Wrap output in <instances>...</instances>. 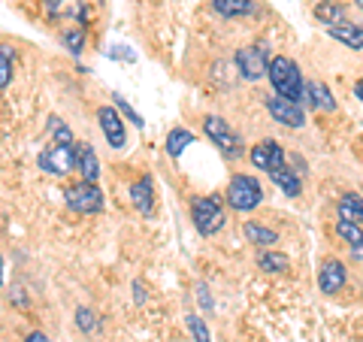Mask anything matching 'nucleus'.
<instances>
[{
	"label": "nucleus",
	"mask_w": 363,
	"mask_h": 342,
	"mask_svg": "<svg viewBox=\"0 0 363 342\" xmlns=\"http://www.w3.org/2000/svg\"><path fill=\"white\" fill-rule=\"evenodd\" d=\"M269 85L272 91H276L279 97H288L294 100V104H303V106H312V97H309V85L303 82V73L300 67L294 64L291 58H285V55H279V58L269 61Z\"/></svg>",
	"instance_id": "1"
},
{
	"label": "nucleus",
	"mask_w": 363,
	"mask_h": 342,
	"mask_svg": "<svg viewBox=\"0 0 363 342\" xmlns=\"http://www.w3.org/2000/svg\"><path fill=\"white\" fill-rule=\"evenodd\" d=\"M260 200H264V188H260V182L255 176L236 173L230 179V185H227V203H230V209L252 212L255 206H260Z\"/></svg>",
	"instance_id": "2"
},
{
	"label": "nucleus",
	"mask_w": 363,
	"mask_h": 342,
	"mask_svg": "<svg viewBox=\"0 0 363 342\" xmlns=\"http://www.w3.org/2000/svg\"><path fill=\"white\" fill-rule=\"evenodd\" d=\"M191 221L200 236H212L224 227V206L218 197H194L191 200Z\"/></svg>",
	"instance_id": "3"
},
{
	"label": "nucleus",
	"mask_w": 363,
	"mask_h": 342,
	"mask_svg": "<svg viewBox=\"0 0 363 342\" xmlns=\"http://www.w3.org/2000/svg\"><path fill=\"white\" fill-rule=\"evenodd\" d=\"M64 200L73 212H82V215H94L104 209V191L97 188V182H85V179L67 188Z\"/></svg>",
	"instance_id": "4"
},
{
	"label": "nucleus",
	"mask_w": 363,
	"mask_h": 342,
	"mask_svg": "<svg viewBox=\"0 0 363 342\" xmlns=\"http://www.w3.org/2000/svg\"><path fill=\"white\" fill-rule=\"evenodd\" d=\"M203 131H206V136H209L215 145H218L224 155L240 158V155L245 152L240 133H236V131L230 128V121H224L221 116H206V118H203Z\"/></svg>",
	"instance_id": "5"
},
{
	"label": "nucleus",
	"mask_w": 363,
	"mask_h": 342,
	"mask_svg": "<svg viewBox=\"0 0 363 342\" xmlns=\"http://www.w3.org/2000/svg\"><path fill=\"white\" fill-rule=\"evenodd\" d=\"M37 164H40V170H45V173H52V176H67V173H73L76 164H79L76 143H73V145H64V143L49 145V149L40 152Z\"/></svg>",
	"instance_id": "6"
},
{
	"label": "nucleus",
	"mask_w": 363,
	"mask_h": 342,
	"mask_svg": "<svg viewBox=\"0 0 363 342\" xmlns=\"http://www.w3.org/2000/svg\"><path fill=\"white\" fill-rule=\"evenodd\" d=\"M269 52L267 45H242L240 52H236V70H240L242 79L248 82H257V79H264L269 73Z\"/></svg>",
	"instance_id": "7"
},
{
	"label": "nucleus",
	"mask_w": 363,
	"mask_h": 342,
	"mask_svg": "<svg viewBox=\"0 0 363 342\" xmlns=\"http://www.w3.org/2000/svg\"><path fill=\"white\" fill-rule=\"evenodd\" d=\"M267 109H269V116L276 118L279 124H285V128H303L306 124L303 106L294 104V100H288V97H279V94L267 97Z\"/></svg>",
	"instance_id": "8"
},
{
	"label": "nucleus",
	"mask_w": 363,
	"mask_h": 342,
	"mask_svg": "<svg viewBox=\"0 0 363 342\" xmlns=\"http://www.w3.org/2000/svg\"><path fill=\"white\" fill-rule=\"evenodd\" d=\"M252 164L257 170H267V173H272V170H281L285 167V152H281V145L276 140H264V143H257L255 149H252Z\"/></svg>",
	"instance_id": "9"
},
{
	"label": "nucleus",
	"mask_w": 363,
	"mask_h": 342,
	"mask_svg": "<svg viewBox=\"0 0 363 342\" xmlns=\"http://www.w3.org/2000/svg\"><path fill=\"white\" fill-rule=\"evenodd\" d=\"M97 121H100V131H104L106 143L112 145V149H124L128 133H124V121L118 118V112L112 106H100L97 109Z\"/></svg>",
	"instance_id": "10"
},
{
	"label": "nucleus",
	"mask_w": 363,
	"mask_h": 342,
	"mask_svg": "<svg viewBox=\"0 0 363 342\" xmlns=\"http://www.w3.org/2000/svg\"><path fill=\"white\" fill-rule=\"evenodd\" d=\"M348 279V272H345V264L342 260H324L321 270H318V288H321L324 294H336V291H342V285Z\"/></svg>",
	"instance_id": "11"
},
{
	"label": "nucleus",
	"mask_w": 363,
	"mask_h": 342,
	"mask_svg": "<svg viewBox=\"0 0 363 342\" xmlns=\"http://www.w3.org/2000/svg\"><path fill=\"white\" fill-rule=\"evenodd\" d=\"M130 203L133 209L143 215V219H152L155 215V194H152V176H143L140 182L130 185Z\"/></svg>",
	"instance_id": "12"
},
{
	"label": "nucleus",
	"mask_w": 363,
	"mask_h": 342,
	"mask_svg": "<svg viewBox=\"0 0 363 342\" xmlns=\"http://www.w3.org/2000/svg\"><path fill=\"white\" fill-rule=\"evenodd\" d=\"M76 155H79L76 170L82 173V179H85V182H97V179H100V161H97L94 149H91L88 143H76Z\"/></svg>",
	"instance_id": "13"
},
{
	"label": "nucleus",
	"mask_w": 363,
	"mask_h": 342,
	"mask_svg": "<svg viewBox=\"0 0 363 342\" xmlns=\"http://www.w3.org/2000/svg\"><path fill=\"white\" fill-rule=\"evenodd\" d=\"M327 33L333 40H339L348 49H363V28L351 25V21H342V25H327Z\"/></svg>",
	"instance_id": "14"
},
{
	"label": "nucleus",
	"mask_w": 363,
	"mask_h": 342,
	"mask_svg": "<svg viewBox=\"0 0 363 342\" xmlns=\"http://www.w3.org/2000/svg\"><path fill=\"white\" fill-rule=\"evenodd\" d=\"M212 9L224 18H242V16H252L257 4L255 0H209Z\"/></svg>",
	"instance_id": "15"
},
{
	"label": "nucleus",
	"mask_w": 363,
	"mask_h": 342,
	"mask_svg": "<svg viewBox=\"0 0 363 342\" xmlns=\"http://www.w3.org/2000/svg\"><path fill=\"white\" fill-rule=\"evenodd\" d=\"M269 179L276 182V185L288 194V197H300V188H303V182H300V173L297 170H288V167H281V170H272Z\"/></svg>",
	"instance_id": "16"
},
{
	"label": "nucleus",
	"mask_w": 363,
	"mask_h": 342,
	"mask_svg": "<svg viewBox=\"0 0 363 342\" xmlns=\"http://www.w3.org/2000/svg\"><path fill=\"white\" fill-rule=\"evenodd\" d=\"M336 212H339V219L363 224V197H357V194H342L336 203Z\"/></svg>",
	"instance_id": "17"
},
{
	"label": "nucleus",
	"mask_w": 363,
	"mask_h": 342,
	"mask_svg": "<svg viewBox=\"0 0 363 342\" xmlns=\"http://www.w3.org/2000/svg\"><path fill=\"white\" fill-rule=\"evenodd\" d=\"M191 143H194V133L185 131V128H173L164 140V149H167L169 158H182V152H185Z\"/></svg>",
	"instance_id": "18"
},
{
	"label": "nucleus",
	"mask_w": 363,
	"mask_h": 342,
	"mask_svg": "<svg viewBox=\"0 0 363 342\" xmlns=\"http://www.w3.org/2000/svg\"><path fill=\"white\" fill-rule=\"evenodd\" d=\"M242 233H245L248 243H255V246H276L279 243L276 231H269V227H264V224H255V221H248L242 227Z\"/></svg>",
	"instance_id": "19"
},
{
	"label": "nucleus",
	"mask_w": 363,
	"mask_h": 342,
	"mask_svg": "<svg viewBox=\"0 0 363 342\" xmlns=\"http://www.w3.org/2000/svg\"><path fill=\"white\" fill-rule=\"evenodd\" d=\"M315 18L321 21L324 28L327 25H342V21H345V9L339 4H333V0H324V4L315 6Z\"/></svg>",
	"instance_id": "20"
},
{
	"label": "nucleus",
	"mask_w": 363,
	"mask_h": 342,
	"mask_svg": "<svg viewBox=\"0 0 363 342\" xmlns=\"http://www.w3.org/2000/svg\"><path fill=\"white\" fill-rule=\"evenodd\" d=\"M309 97H312V106H315V109H327V112L336 109V100H333L330 88H327L324 82H312V85H309Z\"/></svg>",
	"instance_id": "21"
},
{
	"label": "nucleus",
	"mask_w": 363,
	"mask_h": 342,
	"mask_svg": "<svg viewBox=\"0 0 363 342\" xmlns=\"http://www.w3.org/2000/svg\"><path fill=\"white\" fill-rule=\"evenodd\" d=\"M336 233H339V239H342V243H348L351 248L363 243V231H360V224H357V221L339 219V221H336Z\"/></svg>",
	"instance_id": "22"
},
{
	"label": "nucleus",
	"mask_w": 363,
	"mask_h": 342,
	"mask_svg": "<svg viewBox=\"0 0 363 342\" xmlns=\"http://www.w3.org/2000/svg\"><path fill=\"white\" fill-rule=\"evenodd\" d=\"M257 267L264 272H285L288 270V258L281 252H264L257 258Z\"/></svg>",
	"instance_id": "23"
},
{
	"label": "nucleus",
	"mask_w": 363,
	"mask_h": 342,
	"mask_svg": "<svg viewBox=\"0 0 363 342\" xmlns=\"http://www.w3.org/2000/svg\"><path fill=\"white\" fill-rule=\"evenodd\" d=\"M61 43L67 45V52L70 55H82V49H85V28H67L61 33Z\"/></svg>",
	"instance_id": "24"
},
{
	"label": "nucleus",
	"mask_w": 363,
	"mask_h": 342,
	"mask_svg": "<svg viewBox=\"0 0 363 342\" xmlns=\"http://www.w3.org/2000/svg\"><path fill=\"white\" fill-rule=\"evenodd\" d=\"M76 327L82 330V333H88V336H97V315L91 312V309H85V306H79L76 309Z\"/></svg>",
	"instance_id": "25"
},
{
	"label": "nucleus",
	"mask_w": 363,
	"mask_h": 342,
	"mask_svg": "<svg viewBox=\"0 0 363 342\" xmlns=\"http://www.w3.org/2000/svg\"><path fill=\"white\" fill-rule=\"evenodd\" d=\"M185 324H188V333H191V339H194V342H212L209 327H206V321H203L200 315H188Z\"/></svg>",
	"instance_id": "26"
},
{
	"label": "nucleus",
	"mask_w": 363,
	"mask_h": 342,
	"mask_svg": "<svg viewBox=\"0 0 363 342\" xmlns=\"http://www.w3.org/2000/svg\"><path fill=\"white\" fill-rule=\"evenodd\" d=\"M49 133L55 136V143H64V145H73L76 140H73V131L64 124V118H58V116H52L49 118Z\"/></svg>",
	"instance_id": "27"
},
{
	"label": "nucleus",
	"mask_w": 363,
	"mask_h": 342,
	"mask_svg": "<svg viewBox=\"0 0 363 342\" xmlns=\"http://www.w3.org/2000/svg\"><path fill=\"white\" fill-rule=\"evenodd\" d=\"M9 82H13V49L4 45L0 49V88H9Z\"/></svg>",
	"instance_id": "28"
},
{
	"label": "nucleus",
	"mask_w": 363,
	"mask_h": 342,
	"mask_svg": "<svg viewBox=\"0 0 363 342\" xmlns=\"http://www.w3.org/2000/svg\"><path fill=\"white\" fill-rule=\"evenodd\" d=\"M112 104H116V106H118V109L124 112V116H128V118L133 121V128H143V124H145V121H143V116H140V112H136V109H133V106L128 104V100H124V97L118 94V91H116V94H112Z\"/></svg>",
	"instance_id": "29"
},
{
	"label": "nucleus",
	"mask_w": 363,
	"mask_h": 342,
	"mask_svg": "<svg viewBox=\"0 0 363 342\" xmlns=\"http://www.w3.org/2000/svg\"><path fill=\"white\" fill-rule=\"evenodd\" d=\"M197 297H200V303L206 306V312H209V309H212V297H209V288H203V285H200V288H197Z\"/></svg>",
	"instance_id": "30"
},
{
	"label": "nucleus",
	"mask_w": 363,
	"mask_h": 342,
	"mask_svg": "<svg viewBox=\"0 0 363 342\" xmlns=\"http://www.w3.org/2000/svg\"><path fill=\"white\" fill-rule=\"evenodd\" d=\"M25 342H49V339H45V333H40V330H33V333H28Z\"/></svg>",
	"instance_id": "31"
},
{
	"label": "nucleus",
	"mask_w": 363,
	"mask_h": 342,
	"mask_svg": "<svg viewBox=\"0 0 363 342\" xmlns=\"http://www.w3.org/2000/svg\"><path fill=\"white\" fill-rule=\"evenodd\" d=\"M351 255H354L357 260H363V243H360V246H354V248H351Z\"/></svg>",
	"instance_id": "32"
},
{
	"label": "nucleus",
	"mask_w": 363,
	"mask_h": 342,
	"mask_svg": "<svg viewBox=\"0 0 363 342\" xmlns=\"http://www.w3.org/2000/svg\"><path fill=\"white\" fill-rule=\"evenodd\" d=\"M354 97H363V79H357V82H354Z\"/></svg>",
	"instance_id": "33"
},
{
	"label": "nucleus",
	"mask_w": 363,
	"mask_h": 342,
	"mask_svg": "<svg viewBox=\"0 0 363 342\" xmlns=\"http://www.w3.org/2000/svg\"><path fill=\"white\" fill-rule=\"evenodd\" d=\"M354 6H357V9H363V0H354Z\"/></svg>",
	"instance_id": "34"
}]
</instances>
